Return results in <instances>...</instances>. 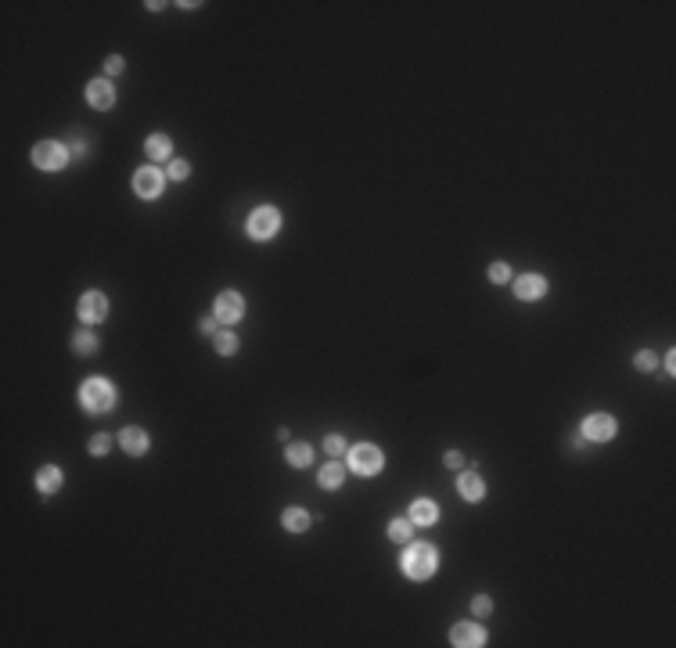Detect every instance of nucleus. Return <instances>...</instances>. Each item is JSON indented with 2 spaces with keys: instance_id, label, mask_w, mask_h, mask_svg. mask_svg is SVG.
Masks as SVG:
<instances>
[{
  "instance_id": "nucleus-7",
  "label": "nucleus",
  "mask_w": 676,
  "mask_h": 648,
  "mask_svg": "<svg viewBox=\"0 0 676 648\" xmlns=\"http://www.w3.org/2000/svg\"><path fill=\"white\" fill-rule=\"evenodd\" d=\"M213 314H216V321H223V324H234V321H242V314H245V303H242V295H237V292H220V295H216V306H213Z\"/></svg>"
},
{
  "instance_id": "nucleus-4",
  "label": "nucleus",
  "mask_w": 676,
  "mask_h": 648,
  "mask_svg": "<svg viewBox=\"0 0 676 648\" xmlns=\"http://www.w3.org/2000/svg\"><path fill=\"white\" fill-rule=\"evenodd\" d=\"M349 469L356 475H378L382 472V450L371 447V443H360L349 450Z\"/></svg>"
},
{
  "instance_id": "nucleus-14",
  "label": "nucleus",
  "mask_w": 676,
  "mask_h": 648,
  "mask_svg": "<svg viewBox=\"0 0 676 648\" xmlns=\"http://www.w3.org/2000/svg\"><path fill=\"white\" fill-rule=\"evenodd\" d=\"M435 519H439V508H435V501H414L411 504V523L414 526H432Z\"/></svg>"
},
{
  "instance_id": "nucleus-12",
  "label": "nucleus",
  "mask_w": 676,
  "mask_h": 648,
  "mask_svg": "<svg viewBox=\"0 0 676 648\" xmlns=\"http://www.w3.org/2000/svg\"><path fill=\"white\" fill-rule=\"evenodd\" d=\"M457 490H460V497L471 501V504H478L486 497V483H482V475H475V472H464L457 479Z\"/></svg>"
},
{
  "instance_id": "nucleus-6",
  "label": "nucleus",
  "mask_w": 676,
  "mask_h": 648,
  "mask_svg": "<svg viewBox=\"0 0 676 648\" xmlns=\"http://www.w3.org/2000/svg\"><path fill=\"white\" fill-rule=\"evenodd\" d=\"M615 436V418L612 414H590L586 421H583V440H590V443H608Z\"/></svg>"
},
{
  "instance_id": "nucleus-16",
  "label": "nucleus",
  "mask_w": 676,
  "mask_h": 648,
  "mask_svg": "<svg viewBox=\"0 0 676 648\" xmlns=\"http://www.w3.org/2000/svg\"><path fill=\"white\" fill-rule=\"evenodd\" d=\"M36 486H40V494H58V490H62V469L44 464L40 475H36Z\"/></svg>"
},
{
  "instance_id": "nucleus-20",
  "label": "nucleus",
  "mask_w": 676,
  "mask_h": 648,
  "mask_svg": "<svg viewBox=\"0 0 676 648\" xmlns=\"http://www.w3.org/2000/svg\"><path fill=\"white\" fill-rule=\"evenodd\" d=\"M73 349L79 357H94L97 353V335L94 332H76L73 335Z\"/></svg>"
},
{
  "instance_id": "nucleus-30",
  "label": "nucleus",
  "mask_w": 676,
  "mask_h": 648,
  "mask_svg": "<svg viewBox=\"0 0 676 648\" xmlns=\"http://www.w3.org/2000/svg\"><path fill=\"white\" fill-rule=\"evenodd\" d=\"M105 68H108V73H112V76H116V73H122V68H126V62L119 58V54H112V58L105 62Z\"/></svg>"
},
{
  "instance_id": "nucleus-19",
  "label": "nucleus",
  "mask_w": 676,
  "mask_h": 648,
  "mask_svg": "<svg viewBox=\"0 0 676 648\" xmlns=\"http://www.w3.org/2000/svg\"><path fill=\"white\" fill-rule=\"evenodd\" d=\"M281 523H285V529H291V533H306L309 529V515L302 508H288L285 515H281Z\"/></svg>"
},
{
  "instance_id": "nucleus-17",
  "label": "nucleus",
  "mask_w": 676,
  "mask_h": 648,
  "mask_svg": "<svg viewBox=\"0 0 676 648\" xmlns=\"http://www.w3.org/2000/svg\"><path fill=\"white\" fill-rule=\"evenodd\" d=\"M342 483H346V469H342L338 461H331L328 469H320V486H324V490H338Z\"/></svg>"
},
{
  "instance_id": "nucleus-24",
  "label": "nucleus",
  "mask_w": 676,
  "mask_h": 648,
  "mask_svg": "<svg viewBox=\"0 0 676 648\" xmlns=\"http://www.w3.org/2000/svg\"><path fill=\"white\" fill-rule=\"evenodd\" d=\"M507 277H511V266H507V263H500V260H497V263L489 266V281H493V285H504Z\"/></svg>"
},
{
  "instance_id": "nucleus-5",
  "label": "nucleus",
  "mask_w": 676,
  "mask_h": 648,
  "mask_svg": "<svg viewBox=\"0 0 676 648\" xmlns=\"http://www.w3.org/2000/svg\"><path fill=\"white\" fill-rule=\"evenodd\" d=\"M68 159V148L58 145V140H40V145L33 148V162L40 166V170H62Z\"/></svg>"
},
{
  "instance_id": "nucleus-9",
  "label": "nucleus",
  "mask_w": 676,
  "mask_h": 648,
  "mask_svg": "<svg viewBox=\"0 0 676 648\" xmlns=\"http://www.w3.org/2000/svg\"><path fill=\"white\" fill-rule=\"evenodd\" d=\"M162 173L155 170V166H144V170H137L133 173V191L140 195V199H155V195L162 191Z\"/></svg>"
},
{
  "instance_id": "nucleus-29",
  "label": "nucleus",
  "mask_w": 676,
  "mask_h": 648,
  "mask_svg": "<svg viewBox=\"0 0 676 648\" xmlns=\"http://www.w3.org/2000/svg\"><path fill=\"white\" fill-rule=\"evenodd\" d=\"M471 612H478V616H489V612H493V598H486V595H478V598L471 601Z\"/></svg>"
},
{
  "instance_id": "nucleus-1",
  "label": "nucleus",
  "mask_w": 676,
  "mask_h": 648,
  "mask_svg": "<svg viewBox=\"0 0 676 648\" xmlns=\"http://www.w3.org/2000/svg\"><path fill=\"white\" fill-rule=\"evenodd\" d=\"M79 403L87 414H108L116 407V386L108 378H87L79 389Z\"/></svg>"
},
{
  "instance_id": "nucleus-23",
  "label": "nucleus",
  "mask_w": 676,
  "mask_h": 648,
  "mask_svg": "<svg viewBox=\"0 0 676 648\" xmlns=\"http://www.w3.org/2000/svg\"><path fill=\"white\" fill-rule=\"evenodd\" d=\"M234 349H237V335H231V332H220V335H216V353L231 357Z\"/></svg>"
},
{
  "instance_id": "nucleus-15",
  "label": "nucleus",
  "mask_w": 676,
  "mask_h": 648,
  "mask_svg": "<svg viewBox=\"0 0 676 648\" xmlns=\"http://www.w3.org/2000/svg\"><path fill=\"white\" fill-rule=\"evenodd\" d=\"M119 440H122V450H126V454H144V450H148V432L144 429H122V436H119Z\"/></svg>"
},
{
  "instance_id": "nucleus-22",
  "label": "nucleus",
  "mask_w": 676,
  "mask_h": 648,
  "mask_svg": "<svg viewBox=\"0 0 676 648\" xmlns=\"http://www.w3.org/2000/svg\"><path fill=\"white\" fill-rule=\"evenodd\" d=\"M411 533H414V523L411 519H392L389 523V540H411Z\"/></svg>"
},
{
  "instance_id": "nucleus-13",
  "label": "nucleus",
  "mask_w": 676,
  "mask_h": 648,
  "mask_svg": "<svg viewBox=\"0 0 676 648\" xmlns=\"http://www.w3.org/2000/svg\"><path fill=\"white\" fill-rule=\"evenodd\" d=\"M87 97H90L94 108H112V105H116V87H112L108 79H94L90 87H87Z\"/></svg>"
},
{
  "instance_id": "nucleus-11",
  "label": "nucleus",
  "mask_w": 676,
  "mask_h": 648,
  "mask_svg": "<svg viewBox=\"0 0 676 648\" xmlns=\"http://www.w3.org/2000/svg\"><path fill=\"white\" fill-rule=\"evenodd\" d=\"M450 641L457 648H478V645H486V630L475 627V623H457L450 630Z\"/></svg>"
},
{
  "instance_id": "nucleus-8",
  "label": "nucleus",
  "mask_w": 676,
  "mask_h": 648,
  "mask_svg": "<svg viewBox=\"0 0 676 648\" xmlns=\"http://www.w3.org/2000/svg\"><path fill=\"white\" fill-rule=\"evenodd\" d=\"M79 317L87 321V324L105 321V317H108V295H101V292H87V295H79Z\"/></svg>"
},
{
  "instance_id": "nucleus-25",
  "label": "nucleus",
  "mask_w": 676,
  "mask_h": 648,
  "mask_svg": "<svg viewBox=\"0 0 676 648\" xmlns=\"http://www.w3.org/2000/svg\"><path fill=\"white\" fill-rule=\"evenodd\" d=\"M108 447H112V436L108 432H97L94 440H90V454L101 458V454H108Z\"/></svg>"
},
{
  "instance_id": "nucleus-31",
  "label": "nucleus",
  "mask_w": 676,
  "mask_h": 648,
  "mask_svg": "<svg viewBox=\"0 0 676 648\" xmlns=\"http://www.w3.org/2000/svg\"><path fill=\"white\" fill-rule=\"evenodd\" d=\"M464 464V454H457V450H450L446 454V469H460Z\"/></svg>"
},
{
  "instance_id": "nucleus-21",
  "label": "nucleus",
  "mask_w": 676,
  "mask_h": 648,
  "mask_svg": "<svg viewBox=\"0 0 676 648\" xmlns=\"http://www.w3.org/2000/svg\"><path fill=\"white\" fill-rule=\"evenodd\" d=\"M309 461H313V450H309L306 443H291L288 447V464L291 469H306Z\"/></svg>"
},
{
  "instance_id": "nucleus-3",
  "label": "nucleus",
  "mask_w": 676,
  "mask_h": 648,
  "mask_svg": "<svg viewBox=\"0 0 676 648\" xmlns=\"http://www.w3.org/2000/svg\"><path fill=\"white\" fill-rule=\"evenodd\" d=\"M248 238H256V242H266V238H274L277 234V227H281V213L274 205H259V209H252V216H248Z\"/></svg>"
},
{
  "instance_id": "nucleus-27",
  "label": "nucleus",
  "mask_w": 676,
  "mask_h": 648,
  "mask_svg": "<svg viewBox=\"0 0 676 648\" xmlns=\"http://www.w3.org/2000/svg\"><path fill=\"white\" fill-rule=\"evenodd\" d=\"M633 364H637V371H655V353H651V349H640Z\"/></svg>"
},
{
  "instance_id": "nucleus-10",
  "label": "nucleus",
  "mask_w": 676,
  "mask_h": 648,
  "mask_svg": "<svg viewBox=\"0 0 676 648\" xmlns=\"http://www.w3.org/2000/svg\"><path fill=\"white\" fill-rule=\"evenodd\" d=\"M515 295H518V299H525V303H536V299H543V295H547V281L540 274H522V277L515 281Z\"/></svg>"
},
{
  "instance_id": "nucleus-26",
  "label": "nucleus",
  "mask_w": 676,
  "mask_h": 648,
  "mask_svg": "<svg viewBox=\"0 0 676 648\" xmlns=\"http://www.w3.org/2000/svg\"><path fill=\"white\" fill-rule=\"evenodd\" d=\"M324 447H328V454H335V458H342V454H346V440H342L338 432H331L328 440H324Z\"/></svg>"
},
{
  "instance_id": "nucleus-28",
  "label": "nucleus",
  "mask_w": 676,
  "mask_h": 648,
  "mask_svg": "<svg viewBox=\"0 0 676 648\" xmlns=\"http://www.w3.org/2000/svg\"><path fill=\"white\" fill-rule=\"evenodd\" d=\"M191 173V166L184 162V159H177V162H169V180H184Z\"/></svg>"
},
{
  "instance_id": "nucleus-32",
  "label": "nucleus",
  "mask_w": 676,
  "mask_h": 648,
  "mask_svg": "<svg viewBox=\"0 0 676 648\" xmlns=\"http://www.w3.org/2000/svg\"><path fill=\"white\" fill-rule=\"evenodd\" d=\"M216 332V317H205L202 321V335H213Z\"/></svg>"
},
{
  "instance_id": "nucleus-18",
  "label": "nucleus",
  "mask_w": 676,
  "mask_h": 648,
  "mask_svg": "<svg viewBox=\"0 0 676 648\" xmlns=\"http://www.w3.org/2000/svg\"><path fill=\"white\" fill-rule=\"evenodd\" d=\"M144 151L151 155V159H169V151H173V140H169L166 134H151L148 145H144Z\"/></svg>"
},
{
  "instance_id": "nucleus-2",
  "label": "nucleus",
  "mask_w": 676,
  "mask_h": 648,
  "mask_svg": "<svg viewBox=\"0 0 676 648\" xmlns=\"http://www.w3.org/2000/svg\"><path fill=\"white\" fill-rule=\"evenodd\" d=\"M435 547L432 544H411L403 555V573L411 576V580H428V576L435 573Z\"/></svg>"
}]
</instances>
